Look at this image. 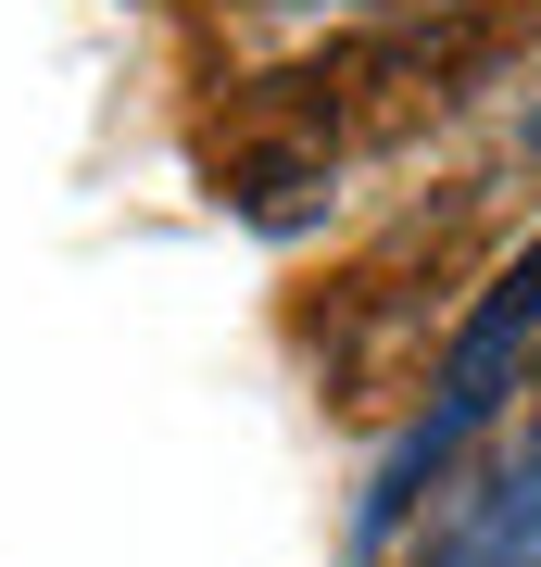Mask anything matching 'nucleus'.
Wrapping results in <instances>:
<instances>
[{
	"instance_id": "f257e3e1",
	"label": "nucleus",
	"mask_w": 541,
	"mask_h": 567,
	"mask_svg": "<svg viewBox=\"0 0 541 567\" xmlns=\"http://www.w3.org/2000/svg\"><path fill=\"white\" fill-rule=\"evenodd\" d=\"M529 341H541V240H529L517 265H503V278H491V303L454 328L441 404H428V429L391 454V480H378V505L353 517V543H391V529H403V505H416V492H428V480H441V466L466 454V429H479V416L503 404V379H517V353H529Z\"/></svg>"
},
{
	"instance_id": "f03ea898",
	"label": "nucleus",
	"mask_w": 541,
	"mask_h": 567,
	"mask_svg": "<svg viewBox=\"0 0 541 567\" xmlns=\"http://www.w3.org/2000/svg\"><path fill=\"white\" fill-rule=\"evenodd\" d=\"M327 164H341V152H315L302 126H227V140H215V203L252 215V227H302L327 203Z\"/></svg>"
}]
</instances>
